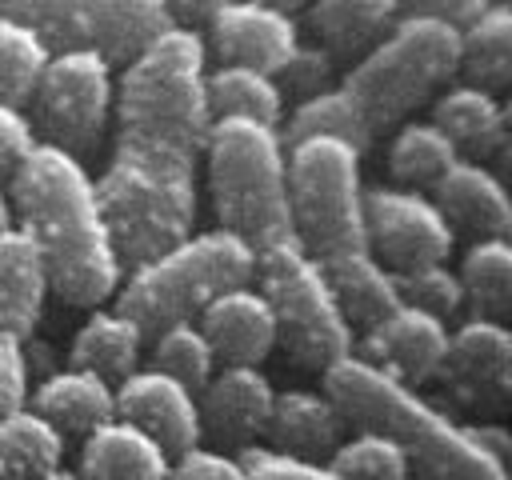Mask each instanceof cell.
<instances>
[{
    "label": "cell",
    "mask_w": 512,
    "mask_h": 480,
    "mask_svg": "<svg viewBox=\"0 0 512 480\" xmlns=\"http://www.w3.org/2000/svg\"><path fill=\"white\" fill-rule=\"evenodd\" d=\"M204 72V36L172 28L116 80V148L96 192L120 272L192 236L196 164L212 124Z\"/></svg>",
    "instance_id": "6da1fadb"
},
{
    "label": "cell",
    "mask_w": 512,
    "mask_h": 480,
    "mask_svg": "<svg viewBox=\"0 0 512 480\" xmlns=\"http://www.w3.org/2000/svg\"><path fill=\"white\" fill-rule=\"evenodd\" d=\"M12 216L20 220L48 268V288L72 308L104 304L120 284V260L112 228L96 192V176L84 160L36 144L8 176Z\"/></svg>",
    "instance_id": "7a4b0ae2"
},
{
    "label": "cell",
    "mask_w": 512,
    "mask_h": 480,
    "mask_svg": "<svg viewBox=\"0 0 512 480\" xmlns=\"http://www.w3.org/2000/svg\"><path fill=\"white\" fill-rule=\"evenodd\" d=\"M324 396L356 432L392 440L416 480H508V468L484 456L464 424H456L416 388L388 380L356 352L324 372Z\"/></svg>",
    "instance_id": "3957f363"
},
{
    "label": "cell",
    "mask_w": 512,
    "mask_h": 480,
    "mask_svg": "<svg viewBox=\"0 0 512 480\" xmlns=\"http://www.w3.org/2000/svg\"><path fill=\"white\" fill-rule=\"evenodd\" d=\"M204 156L212 208L224 232L240 236L252 252L296 244L288 208V148L280 128L248 116H220L208 124Z\"/></svg>",
    "instance_id": "277c9868"
},
{
    "label": "cell",
    "mask_w": 512,
    "mask_h": 480,
    "mask_svg": "<svg viewBox=\"0 0 512 480\" xmlns=\"http://www.w3.org/2000/svg\"><path fill=\"white\" fill-rule=\"evenodd\" d=\"M252 272H256V252L240 236L224 228H208L184 236L180 244L132 268L128 280L116 288L112 308L136 320L144 336H156L168 324L196 320L220 292L248 284Z\"/></svg>",
    "instance_id": "5b68a950"
},
{
    "label": "cell",
    "mask_w": 512,
    "mask_h": 480,
    "mask_svg": "<svg viewBox=\"0 0 512 480\" xmlns=\"http://www.w3.org/2000/svg\"><path fill=\"white\" fill-rule=\"evenodd\" d=\"M460 68V28L400 4V20L344 76V92L360 104L372 132L400 124Z\"/></svg>",
    "instance_id": "8992f818"
},
{
    "label": "cell",
    "mask_w": 512,
    "mask_h": 480,
    "mask_svg": "<svg viewBox=\"0 0 512 480\" xmlns=\"http://www.w3.org/2000/svg\"><path fill=\"white\" fill-rule=\"evenodd\" d=\"M260 296L272 308L276 344L284 360L300 372H328L336 360L352 352V328L344 324L320 260H312L300 244H276L256 252Z\"/></svg>",
    "instance_id": "52a82bcc"
},
{
    "label": "cell",
    "mask_w": 512,
    "mask_h": 480,
    "mask_svg": "<svg viewBox=\"0 0 512 480\" xmlns=\"http://www.w3.org/2000/svg\"><path fill=\"white\" fill-rule=\"evenodd\" d=\"M288 208L296 244L312 260L368 248L360 156L328 136L288 144Z\"/></svg>",
    "instance_id": "ba28073f"
},
{
    "label": "cell",
    "mask_w": 512,
    "mask_h": 480,
    "mask_svg": "<svg viewBox=\"0 0 512 480\" xmlns=\"http://www.w3.org/2000/svg\"><path fill=\"white\" fill-rule=\"evenodd\" d=\"M112 100H116V76L96 48L52 52L28 100L32 104L28 124L36 132V144H52L84 160L104 136Z\"/></svg>",
    "instance_id": "9c48e42d"
},
{
    "label": "cell",
    "mask_w": 512,
    "mask_h": 480,
    "mask_svg": "<svg viewBox=\"0 0 512 480\" xmlns=\"http://www.w3.org/2000/svg\"><path fill=\"white\" fill-rule=\"evenodd\" d=\"M364 236L368 252L388 272H408L424 264H448L456 232L424 192L396 184L364 188Z\"/></svg>",
    "instance_id": "30bf717a"
},
{
    "label": "cell",
    "mask_w": 512,
    "mask_h": 480,
    "mask_svg": "<svg viewBox=\"0 0 512 480\" xmlns=\"http://www.w3.org/2000/svg\"><path fill=\"white\" fill-rule=\"evenodd\" d=\"M444 392L456 400V408H468L484 420H496L508 412L512 396V332L500 320L468 316L456 328H448V348L436 368Z\"/></svg>",
    "instance_id": "8fae6325"
},
{
    "label": "cell",
    "mask_w": 512,
    "mask_h": 480,
    "mask_svg": "<svg viewBox=\"0 0 512 480\" xmlns=\"http://www.w3.org/2000/svg\"><path fill=\"white\" fill-rule=\"evenodd\" d=\"M204 48L220 64H240L256 72H276L300 44V24L280 4L264 0H216L208 28L200 32Z\"/></svg>",
    "instance_id": "7c38bea8"
},
{
    "label": "cell",
    "mask_w": 512,
    "mask_h": 480,
    "mask_svg": "<svg viewBox=\"0 0 512 480\" xmlns=\"http://www.w3.org/2000/svg\"><path fill=\"white\" fill-rule=\"evenodd\" d=\"M116 420H128L144 436H152L168 456H180L200 444V404L196 392L180 380L148 368H136L116 384Z\"/></svg>",
    "instance_id": "4fadbf2b"
},
{
    "label": "cell",
    "mask_w": 512,
    "mask_h": 480,
    "mask_svg": "<svg viewBox=\"0 0 512 480\" xmlns=\"http://www.w3.org/2000/svg\"><path fill=\"white\" fill-rule=\"evenodd\" d=\"M276 388L260 368H240V364H220L208 384L196 392L200 404V428L212 436V448H252L272 416Z\"/></svg>",
    "instance_id": "5bb4252c"
},
{
    "label": "cell",
    "mask_w": 512,
    "mask_h": 480,
    "mask_svg": "<svg viewBox=\"0 0 512 480\" xmlns=\"http://www.w3.org/2000/svg\"><path fill=\"white\" fill-rule=\"evenodd\" d=\"M444 348H448V324L428 316V312L400 304L396 312H388L380 324H372L360 336L356 356L364 364H372L376 372H384L388 380L416 388V384L436 376Z\"/></svg>",
    "instance_id": "9a60e30c"
},
{
    "label": "cell",
    "mask_w": 512,
    "mask_h": 480,
    "mask_svg": "<svg viewBox=\"0 0 512 480\" xmlns=\"http://www.w3.org/2000/svg\"><path fill=\"white\" fill-rule=\"evenodd\" d=\"M464 160L484 164L488 172H496L504 180L508 160H512V136H508V112L500 104V96L476 88V84H448L436 100H432V116H428Z\"/></svg>",
    "instance_id": "2e32d148"
},
{
    "label": "cell",
    "mask_w": 512,
    "mask_h": 480,
    "mask_svg": "<svg viewBox=\"0 0 512 480\" xmlns=\"http://www.w3.org/2000/svg\"><path fill=\"white\" fill-rule=\"evenodd\" d=\"M452 232H468L472 240H504L512 228V196L496 172L476 160H456L428 196Z\"/></svg>",
    "instance_id": "e0dca14e"
},
{
    "label": "cell",
    "mask_w": 512,
    "mask_h": 480,
    "mask_svg": "<svg viewBox=\"0 0 512 480\" xmlns=\"http://www.w3.org/2000/svg\"><path fill=\"white\" fill-rule=\"evenodd\" d=\"M196 328L204 332L216 368L220 364H240V368H256L272 348H276V324H272V308L260 296V288L240 284L220 292L200 316Z\"/></svg>",
    "instance_id": "ac0fdd59"
},
{
    "label": "cell",
    "mask_w": 512,
    "mask_h": 480,
    "mask_svg": "<svg viewBox=\"0 0 512 480\" xmlns=\"http://www.w3.org/2000/svg\"><path fill=\"white\" fill-rule=\"evenodd\" d=\"M344 428L348 424H344L340 408L324 392L288 388V392H276V400H272V416H268L264 440L280 456L328 464V456L344 440Z\"/></svg>",
    "instance_id": "d6986e66"
},
{
    "label": "cell",
    "mask_w": 512,
    "mask_h": 480,
    "mask_svg": "<svg viewBox=\"0 0 512 480\" xmlns=\"http://www.w3.org/2000/svg\"><path fill=\"white\" fill-rule=\"evenodd\" d=\"M28 408L52 432H60V440L68 444V440H84L100 424L116 420V388L84 368H56L32 388Z\"/></svg>",
    "instance_id": "ffe728a7"
},
{
    "label": "cell",
    "mask_w": 512,
    "mask_h": 480,
    "mask_svg": "<svg viewBox=\"0 0 512 480\" xmlns=\"http://www.w3.org/2000/svg\"><path fill=\"white\" fill-rule=\"evenodd\" d=\"M88 44L108 60V68H128L164 32L176 28L168 0H84Z\"/></svg>",
    "instance_id": "44dd1931"
},
{
    "label": "cell",
    "mask_w": 512,
    "mask_h": 480,
    "mask_svg": "<svg viewBox=\"0 0 512 480\" xmlns=\"http://www.w3.org/2000/svg\"><path fill=\"white\" fill-rule=\"evenodd\" d=\"M48 292V268L36 240L16 224L0 228V332L28 340L40 324Z\"/></svg>",
    "instance_id": "7402d4cb"
},
{
    "label": "cell",
    "mask_w": 512,
    "mask_h": 480,
    "mask_svg": "<svg viewBox=\"0 0 512 480\" xmlns=\"http://www.w3.org/2000/svg\"><path fill=\"white\" fill-rule=\"evenodd\" d=\"M396 20V0H316L304 8V28L312 32V44L324 48L336 64H356L368 48H376L388 36Z\"/></svg>",
    "instance_id": "603a6c76"
},
{
    "label": "cell",
    "mask_w": 512,
    "mask_h": 480,
    "mask_svg": "<svg viewBox=\"0 0 512 480\" xmlns=\"http://www.w3.org/2000/svg\"><path fill=\"white\" fill-rule=\"evenodd\" d=\"M320 268H324L328 292H332V300H336V308H340L348 328L368 332L372 324H380L388 312L400 308L396 276L368 248L328 256V260H320Z\"/></svg>",
    "instance_id": "cb8c5ba5"
},
{
    "label": "cell",
    "mask_w": 512,
    "mask_h": 480,
    "mask_svg": "<svg viewBox=\"0 0 512 480\" xmlns=\"http://www.w3.org/2000/svg\"><path fill=\"white\" fill-rule=\"evenodd\" d=\"M172 456L132 428L128 420H108L80 444V480H168Z\"/></svg>",
    "instance_id": "d4e9b609"
},
{
    "label": "cell",
    "mask_w": 512,
    "mask_h": 480,
    "mask_svg": "<svg viewBox=\"0 0 512 480\" xmlns=\"http://www.w3.org/2000/svg\"><path fill=\"white\" fill-rule=\"evenodd\" d=\"M140 348H144V332L136 328V320H128L116 308H92V316L72 336L68 368H84L116 388L124 376L136 372Z\"/></svg>",
    "instance_id": "484cf974"
},
{
    "label": "cell",
    "mask_w": 512,
    "mask_h": 480,
    "mask_svg": "<svg viewBox=\"0 0 512 480\" xmlns=\"http://www.w3.org/2000/svg\"><path fill=\"white\" fill-rule=\"evenodd\" d=\"M464 84L500 96L512 80V4H488L468 28H460Z\"/></svg>",
    "instance_id": "4316f807"
},
{
    "label": "cell",
    "mask_w": 512,
    "mask_h": 480,
    "mask_svg": "<svg viewBox=\"0 0 512 480\" xmlns=\"http://www.w3.org/2000/svg\"><path fill=\"white\" fill-rule=\"evenodd\" d=\"M312 136L340 140V144H348L356 156H364V152L372 148V136H376V132H372L368 116L360 112V104L336 84V88H328V92H320V96L296 104V108L288 112L284 132H280L284 148H288V144H300V140H312Z\"/></svg>",
    "instance_id": "83f0119b"
},
{
    "label": "cell",
    "mask_w": 512,
    "mask_h": 480,
    "mask_svg": "<svg viewBox=\"0 0 512 480\" xmlns=\"http://www.w3.org/2000/svg\"><path fill=\"white\" fill-rule=\"evenodd\" d=\"M204 100H208V116H248L260 124H280L284 120V100L276 92V80L268 72L256 68H240V64H216L204 72Z\"/></svg>",
    "instance_id": "f1b7e54d"
},
{
    "label": "cell",
    "mask_w": 512,
    "mask_h": 480,
    "mask_svg": "<svg viewBox=\"0 0 512 480\" xmlns=\"http://www.w3.org/2000/svg\"><path fill=\"white\" fill-rule=\"evenodd\" d=\"M460 160L456 144L432 120H404L388 144V176L396 188L424 192Z\"/></svg>",
    "instance_id": "f546056e"
},
{
    "label": "cell",
    "mask_w": 512,
    "mask_h": 480,
    "mask_svg": "<svg viewBox=\"0 0 512 480\" xmlns=\"http://www.w3.org/2000/svg\"><path fill=\"white\" fill-rule=\"evenodd\" d=\"M464 304H472V316L500 320L512 308V244L508 240H472L456 268Z\"/></svg>",
    "instance_id": "4dcf8cb0"
},
{
    "label": "cell",
    "mask_w": 512,
    "mask_h": 480,
    "mask_svg": "<svg viewBox=\"0 0 512 480\" xmlns=\"http://www.w3.org/2000/svg\"><path fill=\"white\" fill-rule=\"evenodd\" d=\"M64 440L32 408L0 416V480H40L60 468Z\"/></svg>",
    "instance_id": "1f68e13d"
},
{
    "label": "cell",
    "mask_w": 512,
    "mask_h": 480,
    "mask_svg": "<svg viewBox=\"0 0 512 480\" xmlns=\"http://www.w3.org/2000/svg\"><path fill=\"white\" fill-rule=\"evenodd\" d=\"M48 56L52 52L28 24L0 16V104L24 108L32 100V88L48 64Z\"/></svg>",
    "instance_id": "d6a6232c"
},
{
    "label": "cell",
    "mask_w": 512,
    "mask_h": 480,
    "mask_svg": "<svg viewBox=\"0 0 512 480\" xmlns=\"http://www.w3.org/2000/svg\"><path fill=\"white\" fill-rule=\"evenodd\" d=\"M152 368L180 380L184 388L200 392L208 384V376L216 372V356H212L204 332L196 328V320H180L152 336Z\"/></svg>",
    "instance_id": "836d02e7"
},
{
    "label": "cell",
    "mask_w": 512,
    "mask_h": 480,
    "mask_svg": "<svg viewBox=\"0 0 512 480\" xmlns=\"http://www.w3.org/2000/svg\"><path fill=\"white\" fill-rule=\"evenodd\" d=\"M328 468L344 480H408L412 476L400 448L376 432H356L340 440L336 452L328 456Z\"/></svg>",
    "instance_id": "e575fe53"
},
{
    "label": "cell",
    "mask_w": 512,
    "mask_h": 480,
    "mask_svg": "<svg viewBox=\"0 0 512 480\" xmlns=\"http://www.w3.org/2000/svg\"><path fill=\"white\" fill-rule=\"evenodd\" d=\"M396 276V296L400 304L428 312L436 320H452L464 308V292L456 280V268L448 264H424V268H408V272H392Z\"/></svg>",
    "instance_id": "d590c367"
},
{
    "label": "cell",
    "mask_w": 512,
    "mask_h": 480,
    "mask_svg": "<svg viewBox=\"0 0 512 480\" xmlns=\"http://www.w3.org/2000/svg\"><path fill=\"white\" fill-rule=\"evenodd\" d=\"M272 80H276L280 100H292V108H296V104H304V100L336 88V60L324 48L300 40L296 52L272 72Z\"/></svg>",
    "instance_id": "8d00e7d4"
},
{
    "label": "cell",
    "mask_w": 512,
    "mask_h": 480,
    "mask_svg": "<svg viewBox=\"0 0 512 480\" xmlns=\"http://www.w3.org/2000/svg\"><path fill=\"white\" fill-rule=\"evenodd\" d=\"M236 460L244 464V480H344L328 464L292 460V456H280V452L256 448V444L244 448V452H236Z\"/></svg>",
    "instance_id": "74e56055"
},
{
    "label": "cell",
    "mask_w": 512,
    "mask_h": 480,
    "mask_svg": "<svg viewBox=\"0 0 512 480\" xmlns=\"http://www.w3.org/2000/svg\"><path fill=\"white\" fill-rule=\"evenodd\" d=\"M168 480H244V464L236 460V452L196 444V448L172 456Z\"/></svg>",
    "instance_id": "f35d334b"
},
{
    "label": "cell",
    "mask_w": 512,
    "mask_h": 480,
    "mask_svg": "<svg viewBox=\"0 0 512 480\" xmlns=\"http://www.w3.org/2000/svg\"><path fill=\"white\" fill-rule=\"evenodd\" d=\"M28 408V348L24 340L0 332V416Z\"/></svg>",
    "instance_id": "ab89813d"
},
{
    "label": "cell",
    "mask_w": 512,
    "mask_h": 480,
    "mask_svg": "<svg viewBox=\"0 0 512 480\" xmlns=\"http://www.w3.org/2000/svg\"><path fill=\"white\" fill-rule=\"evenodd\" d=\"M32 148H36V132L28 124V112L16 104H0V180L12 176Z\"/></svg>",
    "instance_id": "60d3db41"
},
{
    "label": "cell",
    "mask_w": 512,
    "mask_h": 480,
    "mask_svg": "<svg viewBox=\"0 0 512 480\" xmlns=\"http://www.w3.org/2000/svg\"><path fill=\"white\" fill-rule=\"evenodd\" d=\"M464 428H468V436L476 440V448H480L484 456H492L496 464L508 468V456H512V432H508L504 424L488 420V424H464Z\"/></svg>",
    "instance_id": "b9f144b4"
},
{
    "label": "cell",
    "mask_w": 512,
    "mask_h": 480,
    "mask_svg": "<svg viewBox=\"0 0 512 480\" xmlns=\"http://www.w3.org/2000/svg\"><path fill=\"white\" fill-rule=\"evenodd\" d=\"M8 224H12V200H8V188L0 180V228H8Z\"/></svg>",
    "instance_id": "7bdbcfd3"
},
{
    "label": "cell",
    "mask_w": 512,
    "mask_h": 480,
    "mask_svg": "<svg viewBox=\"0 0 512 480\" xmlns=\"http://www.w3.org/2000/svg\"><path fill=\"white\" fill-rule=\"evenodd\" d=\"M40 480H80V476H76L72 468H64V464H60V468H52V472H44Z\"/></svg>",
    "instance_id": "ee69618b"
}]
</instances>
